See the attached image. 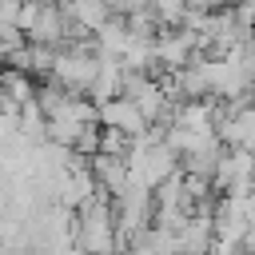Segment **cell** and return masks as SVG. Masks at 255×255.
<instances>
[{"label": "cell", "instance_id": "1", "mask_svg": "<svg viewBox=\"0 0 255 255\" xmlns=\"http://www.w3.org/2000/svg\"><path fill=\"white\" fill-rule=\"evenodd\" d=\"M72 243L88 255H120V227H116V203L100 187L80 211H76V235Z\"/></svg>", "mask_w": 255, "mask_h": 255}, {"label": "cell", "instance_id": "2", "mask_svg": "<svg viewBox=\"0 0 255 255\" xmlns=\"http://www.w3.org/2000/svg\"><path fill=\"white\" fill-rule=\"evenodd\" d=\"M100 124L104 128H120L124 135H131V139H139L151 124H147V116L135 108V100H128V96H116V100H108V104H100Z\"/></svg>", "mask_w": 255, "mask_h": 255}, {"label": "cell", "instance_id": "3", "mask_svg": "<svg viewBox=\"0 0 255 255\" xmlns=\"http://www.w3.org/2000/svg\"><path fill=\"white\" fill-rule=\"evenodd\" d=\"M60 8H64L76 24H84L88 32H96L100 24H108V20L116 16L108 0H60Z\"/></svg>", "mask_w": 255, "mask_h": 255}, {"label": "cell", "instance_id": "4", "mask_svg": "<svg viewBox=\"0 0 255 255\" xmlns=\"http://www.w3.org/2000/svg\"><path fill=\"white\" fill-rule=\"evenodd\" d=\"M20 4L24 0H0V24H16L20 28Z\"/></svg>", "mask_w": 255, "mask_h": 255}, {"label": "cell", "instance_id": "5", "mask_svg": "<svg viewBox=\"0 0 255 255\" xmlns=\"http://www.w3.org/2000/svg\"><path fill=\"white\" fill-rule=\"evenodd\" d=\"M4 255H28V251H16V247H8V251H4Z\"/></svg>", "mask_w": 255, "mask_h": 255}, {"label": "cell", "instance_id": "6", "mask_svg": "<svg viewBox=\"0 0 255 255\" xmlns=\"http://www.w3.org/2000/svg\"><path fill=\"white\" fill-rule=\"evenodd\" d=\"M4 251H8V243H4V239H0V255H4Z\"/></svg>", "mask_w": 255, "mask_h": 255}]
</instances>
